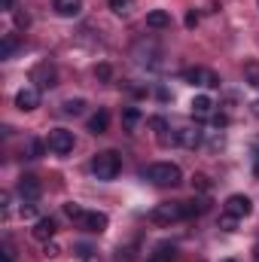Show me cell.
Instances as JSON below:
<instances>
[{
  "label": "cell",
  "instance_id": "cell-1",
  "mask_svg": "<svg viewBox=\"0 0 259 262\" xmlns=\"http://www.w3.org/2000/svg\"><path fill=\"white\" fill-rule=\"evenodd\" d=\"M143 177H146L149 183H156V186H177V183L183 180V171H180L174 162H156V165H149V168L143 171Z\"/></svg>",
  "mask_w": 259,
  "mask_h": 262
},
{
  "label": "cell",
  "instance_id": "cell-2",
  "mask_svg": "<svg viewBox=\"0 0 259 262\" xmlns=\"http://www.w3.org/2000/svg\"><path fill=\"white\" fill-rule=\"evenodd\" d=\"M119 171H122V159H119V152H113V149H104V152H98V156L92 159V174H95L98 180H113Z\"/></svg>",
  "mask_w": 259,
  "mask_h": 262
},
{
  "label": "cell",
  "instance_id": "cell-3",
  "mask_svg": "<svg viewBox=\"0 0 259 262\" xmlns=\"http://www.w3.org/2000/svg\"><path fill=\"white\" fill-rule=\"evenodd\" d=\"M149 220H153V223H159V226H171V223L186 220L183 201H165V204H156V207L149 210Z\"/></svg>",
  "mask_w": 259,
  "mask_h": 262
},
{
  "label": "cell",
  "instance_id": "cell-4",
  "mask_svg": "<svg viewBox=\"0 0 259 262\" xmlns=\"http://www.w3.org/2000/svg\"><path fill=\"white\" fill-rule=\"evenodd\" d=\"M46 146H49V152H55V156H67V152H73V131L52 128L49 131V137H46Z\"/></svg>",
  "mask_w": 259,
  "mask_h": 262
},
{
  "label": "cell",
  "instance_id": "cell-5",
  "mask_svg": "<svg viewBox=\"0 0 259 262\" xmlns=\"http://www.w3.org/2000/svg\"><path fill=\"white\" fill-rule=\"evenodd\" d=\"M183 79L189 85H201V89H217L220 85V76L213 70H207V67H189V70H183Z\"/></svg>",
  "mask_w": 259,
  "mask_h": 262
},
{
  "label": "cell",
  "instance_id": "cell-6",
  "mask_svg": "<svg viewBox=\"0 0 259 262\" xmlns=\"http://www.w3.org/2000/svg\"><path fill=\"white\" fill-rule=\"evenodd\" d=\"M31 82H34L37 89H52V85L58 82V70H55V64L40 61V64L31 70Z\"/></svg>",
  "mask_w": 259,
  "mask_h": 262
},
{
  "label": "cell",
  "instance_id": "cell-7",
  "mask_svg": "<svg viewBox=\"0 0 259 262\" xmlns=\"http://www.w3.org/2000/svg\"><path fill=\"white\" fill-rule=\"evenodd\" d=\"M15 192L21 195V201H37V198L43 195V183H40L34 174H21V177H18Z\"/></svg>",
  "mask_w": 259,
  "mask_h": 262
},
{
  "label": "cell",
  "instance_id": "cell-8",
  "mask_svg": "<svg viewBox=\"0 0 259 262\" xmlns=\"http://www.w3.org/2000/svg\"><path fill=\"white\" fill-rule=\"evenodd\" d=\"M15 107H18L21 113L37 110V107H40V89H37V85H25V89H18V92H15Z\"/></svg>",
  "mask_w": 259,
  "mask_h": 262
},
{
  "label": "cell",
  "instance_id": "cell-9",
  "mask_svg": "<svg viewBox=\"0 0 259 262\" xmlns=\"http://www.w3.org/2000/svg\"><path fill=\"white\" fill-rule=\"evenodd\" d=\"M226 210H229L232 216L244 220V216H250V213H253V201H250L247 195H241V192H235V195L226 198Z\"/></svg>",
  "mask_w": 259,
  "mask_h": 262
},
{
  "label": "cell",
  "instance_id": "cell-10",
  "mask_svg": "<svg viewBox=\"0 0 259 262\" xmlns=\"http://www.w3.org/2000/svg\"><path fill=\"white\" fill-rule=\"evenodd\" d=\"M79 226H82L85 232H92V235H101V232L110 226V220H107V213H101V210H85V216L79 220Z\"/></svg>",
  "mask_w": 259,
  "mask_h": 262
},
{
  "label": "cell",
  "instance_id": "cell-11",
  "mask_svg": "<svg viewBox=\"0 0 259 262\" xmlns=\"http://www.w3.org/2000/svg\"><path fill=\"white\" fill-rule=\"evenodd\" d=\"M55 232H58V223H55L52 216H40V220L34 223V229H31V235H34L37 241H43V244H46V241H52V238H55Z\"/></svg>",
  "mask_w": 259,
  "mask_h": 262
},
{
  "label": "cell",
  "instance_id": "cell-12",
  "mask_svg": "<svg viewBox=\"0 0 259 262\" xmlns=\"http://www.w3.org/2000/svg\"><path fill=\"white\" fill-rule=\"evenodd\" d=\"M134 61L140 67H159V49H156L153 43H149V46L140 43V46L134 49Z\"/></svg>",
  "mask_w": 259,
  "mask_h": 262
},
{
  "label": "cell",
  "instance_id": "cell-13",
  "mask_svg": "<svg viewBox=\"0 0 259 262\" xmlns=\"http://www.w3.org/2000/svg\"><path fill=\"white\" fill-rule=\"evenodd\" d=\"M189 113H192V116H198V119L210 116V113H213V101H210L207 95H195L192 104H189Z\"/></svg>",
  "mask_w": 259,
  "mask_h": 262
},
{
  "label": "cell",
  "instance_id": "cell-14",
  "mask_svg": "<svg viewBox=\"0 0 259 262\" xmlns=\"http://www.w3.org/2000/svg\"><path fill=\"white\" fill-rule=\"evenodd\" d=\"M174 259H177V247L168 244V241H162V244L149 253V259L146 262H174Z\"/></svg>",
  "mask_w": 259,
  "mask_h": 262
},
{
  "label": "cell",
  "instance_id": "cell-15",
  "mask_svg": "<svg viewBox=\"0 0 259 262\" xmlns=\"http://www.w3.org/2000/svg\"><path fill=\"white\" fill-rule=\"evenodd\" d=\"M55 12L61 18H76L82 12V0H55Z\"/></svg>",
  "mask_w": 259,
  "mask_h": 262
},
{
  "label": "cell",
  "instance_id": "cell-16",
  "mask_svg": "<svg viewBox=\"0 0 259 262\" xmlns=\"http://www.w3.org/2000/svg\"><path fill=\"white\" fill-rule=\"evenodd\" d=\"M146 28H156V31L171 28V12H165V9H153V12H146Z\"/></svg>",
  "mask_w": 259,
  "mask_h": 262
},
{
  "label": "cell",
  "instance_id": "cell-17",
  "mask_svg": "<svg viewBox=\"0 0 259 262\" xmlns=\"http://www.w3.org/2000/svg\"><path fill=\"white\" fill-rule=\"evenodd\" d=\"M177 140H180V146L195 149V146H201V131L198 128H180L177 131Z\"/></svg>",
  "mask_w": 259,
  "mask_h": 262
},
{
  "label": "cell",
  "instance_id": "cell-18",
  "mask_svg": "<svg viewBox=\"0 0 259 262\" xmlns=\"http://www.w3.org/2000/svg\"><path fill=\"white\" fill-rule=\"evenodd\" d=\"M107 125H110V113H107V110H98V113L89 119V131H92V134H104Z\"/></svg>",
  "mask_w": 259,
  "mask_h": 262
},
{
  "label": "cell",
  "instance_id": "cell-19",
  "mask_svg": "<svg viewBox=\"0 0 259 262\" xmlns=\"http://www.w3.org/2000/svg\"><path fill=\"white\" fill-rule=\"evenodd\" d=\"M207 207H210V201H207V198H192V201H183L186 216H201V213H207Z\"/></svg>",
  "mask_w": 259,
  "mask_h": 262
},
{
  "label": "cell",
  "instance_id": "cell-20",
  "mask_svg": "<svg viewBox=\"0 0 259 262\" xmlns=\"http://www.w3.org/2000/svg\"><path fill=\"white\" fill-rule=\"evenodd\" d=\"M140 119H143V113H140L137 107H125V110H122V125H125V131H134Z\"/></svg>",
  "mask_w": 259,
  "mask_h": 262
},
{
  "label": "cell",
  "instance_id": "cell-21",
  "mask_svg": "<svg viewBox=\"0 0 259 262\" xmlns=\"http://www.w3.org/2000/svg\"><path fill=\"white\" fill-rule=\"evenodd\" d=\"M18 52V37L15 34H3V46H0V58H12Z\"/></svg>",
  "mask_w": 259,
  "mask_h": 262
},
{
  "label": "cell",
  "instance_id": "cell-22",
  "mask_svg": "<svg viewBox=\"0 0 259 262\" xmlns=\"http://www.w3.org/2000/svg\"><path fill=\"white\" fill-rule=\"evenodd\" d=\"M61 110H64L67 116H79V113L85 110V101H82V98H67L64 104H61Z\"/></svg>",
  "mask_w": 259,
  "mask_h": 262
},
{
  "label": "cell",
  "instance_id": "cell-23",
  "mask_svg": "<svg viewBox=\"0 0 259 262\" xmlns=\"http://www.w3.org/2000/svg\"><path fill=\"white\" fill-rule=\"evenodd\" d=\"M107 3H110V9H113L116 15H122V18L134 12V0H107Z\"/></svg>",
  "mask_w": 259,
  "mask_h": 262
},
{
  "label": "cell",
  "instance_id": "cell-24",
  "mask_svg": "<svg viewBox=\"0 0 259 262\" xmlns=\"http://www.w3.org/2000/svg\"><path fill=\"white\" fill-rule=\"evenodd\" d=\"M217 229H223V232H235V229H238V216H232L229 210H223V216L217 220Z\"/></svg>",
  "mask_w": 259,
  "mask_h": 262
},
{
  "label": "cell",
  "instance_id": "cell-25",
  "mask_svg": "<svg viewBox=\"0 0 259 262\" xmlns=\"http://www.w3.org/2000/svg\"><path fill=\"white\" fill-rule=\"evenodd\" d=\"M244 79H247L253 89H259V64L256 61H247V64H244Z\"/></svg>",
  "mask_w": 259,
  "mask_h": 262
},
{
  "label": "cell",
  "instance_id": "cell-26",
  "mask_svg": "<svg viewBox=\"0 0 259 262\" xmlns=\"http://www.w3.org/2000/svg\"><path fill=\"white\" fill-rule=\"evenodd\" d=\"M64 213L70 216V220H76V223H79V220L85 216V210H82V207H79L76 201H64Z\"/></svg>",
  "mask_w": 259,
  "mask_h": 262
},
{
  "label": "cell",
  "instance_id": "cell-27",
  "mask_svg": "<svg viewBox=\"0 0 259 262\" xmlns=\"http://www.w3.org/2000/svg\"><path fill=\"white\" fill-rule=\"evenodd\" d=\"M146 125L156 131V134H165V131H168V119H165V116H149Z\"/></svg>",
  "mask_w": 259,
  "mask_h": 262
},
{
  "label": "cell",
  "instance_id": "cell-28",
  "mask_svg": "<svg viewBox=\"0 0 259 262\" xmlns=\"http://www.w3.org/2000/svg\"><path fill=\"white\" fill-rule=\"evenodd\" d=\"M0 259L15 262V244H12V241H3V244H0Z\"/></svg>",
  "mask_w": 259,
  "mask_h": 262
},
{
  "label": "cell",
  "instance_id": "cell-29",
  "mask_svg": "<svg viewBox=\"0 0 259 262\" xmlns=\"http://www.w3.org/2000/svg\"><path fill=\"white\" fill-rule=\"evenodd\" d=\"M43 149H49L46 143H40V140H28V159H40L43 156Z\"/></svg>",
  "mask_w": 259,
  "mask_h": 262
},
{
  "label": "cell",
  "instance_id": "cell-30",
  "mask_svg": "<svg viewBox=\"0 0 259 262\" xmlns=\"http://www.w3.org/2000/svg\"><path fill=\"white\" fill-rule=\"evenodd\" d=\"M192 186L198 189V192H210V180H207L204 174H195V177H192Z\"/></svg>",
  "mask_w": 259,
  "mask_h": 262
},
{
  "label": "cell",
  "instance_id": "cell-31",
  "mask_svg": "<svg viewBox=\"0 0 259 262\" xmlns=\"http://www.w3.org/2000/svg\"><path fill=\"white\" fill-rule=\"evenodd\" d=\"M21 216L25 220H34L37 216V201H21Z\"/></svg>",
  "mask_w": 259,
  "mask_h": 262
},
{
  "label": "cell",
  "instance_id": "cell-32",
  "mask_svg": "<svg viewBox=\"0 0 259 262\" xmlns=\"http://www.w3.org/2000/svg\"><path fill=\"white\" fill-rule=\"evenodd\" d=\"M95 76H98L101 82H107V79L113 76V67H110V64H98V67H95Z\"/></svg>",
  "mask_w": 259,
  "mask_h": 262
},
{
  "label": "cell",
  "instance_id": "cell-33",
  "mask_svg": "<svg viewBox=\"0 0 259 262\" xmlns=\"http://www.w3.org/2000/svg\"><path fill=\"white\" fill-rule=\"evenodd\" d=\"M210 125L213 128H226L229 125V116L226 113H210Z\"/></svg>",
  "mask_w": 259,
  "mask_h": 262
},
{
  "label": "cell",
  "instance_id": "cell-34",
  "mask_svg": "<svg viewBox=\"0 0 259 262\" xmlns=\"http://www.w3.org/2000/svg\"><path fill=\"white\" fill-rule=\"evenodd\" d=\"M9 207H12V195H9V192H3V195H0V210H3V216L9 213Z\"/></svg>",
  "mask_w": 259,
  "mask_h": 262
},
{
  "label": "cell",
  "instance_id": "cell-35",
  "mask_svg": "<svg viewBox=\"0 0 259 262\" xmlns=\"http://www.w3.org/2000/svg\"><path fill=\"white\" fill-rule=\"evenodd\" d=\"M15 25H18V28H28V25H31V15H28V12H15Z\"/></svg>",
  "mask_w": 259,
  "mask_h": 262
},
{
  "label": "cell",
  "instance_id": "cell-36",
  "mask_svg": "<svg viewBox=\"0 0 259 262\" xmlns=\"http://www.w3.org/2000/svg\"><path fill=\"white\" fill-rule=\"evenodd\" d=\"M186 28H189V31H192V28H198V12H195V9H189V12H186Z\"/></svg>",
  "mask_w": 259,
  "mask_h": 262
},
{
  "label": "cell",
  "instance_id": "cell-37",
  "mask_svg": "<svg viewBox=\"0 0 259 262\" xmlns=\"http://www.w3.org/2000/svg\"><path fill=\"white\" fill-rule=\"evenodd\" d=\"M58 253H61V247L55 241H46V256H58Z\"/></svg>",
  "mask_w": 259,
  "mask_h": 262
},
{
  "label": "cell",
  "instance_id": "cell-38",
  "mask_svg": "<svg viewBox=\"0 0 259 262\" xmlns=\"http://www.w3.org/2000/svg\"><path fill=\"white\" fill-rule=\"evenodd\" d=\"M76 253H79L82 259H89V256H92V247H85V244H76Z\"/></svg>",
  "mask_w": 259,
  "mask_h": 262
},
{
  "label": "cell",
  "instance_id": "cell-39",
  "mask_svg": "<svg viewBox=\"0 0 259 262\" xmlns=\"http://www.w3.org/2000/svg\"><path fill=\"white\" fill-rule=\"evenodd\" d=\"M253 156H256V162H253V171H256V174H259V146H256V149H253Z\"/></svg>",
  "mask_w": 259,
  "mask_h": 262
},
{
  "label": "cell",
  "instance_id": "cell-40",
  "mask_svg": "<svg viewBox=\"0 0 259 262\" xmlns=\"http://www.w3.org/2000/svg\"><path fill=\"white\" fill-rule=\"evenodd\" d=\"M3 9H6V12H12V0H3Z\"/></svg>",
  "mask_w": 259,
  "mask_h": 262
},
{
  "label": "cell",
  "instance_id": "cell-41",
  "mask_svg": "<svg viewBox=\"0 0 259 262\" xmlns=\"http://www.w3.org/2000/svg\"><path fill=\"white\" fill-rule=\"evenodd\" d=\"M253 116H259V101L253 104Z\"/></svg>",
  "mask_w": 259,
  "mask_h": 262
},
{
  "label": "cell",
  "instance_id": "cell-42",
  "mask_svg": "<svg viewBox=\"0 0 259 262\" xmlns=\"http://www.w3.org/2000/svg\"><path fill=\"white\" fill-rule=\"evenodd\" d=\"M256 262H259V244H256Z\"/></svg>",
  "mask_w": 259,
  "mask_h": 262
},
{
  "label": "cell",
  "instance_id": "cell-43",
  "mask_svg": "<svg viewBox=\"0 0 259 262\" xmlns=\"http://www.w3.org/2000/svg\"><path fill=\"white\" fill-rule=\"evenodd\" d=\"M226 262H235V259H226Z\"/></svg>",
  "mask_w": 259,
  "mask_h": 262
}]
</instances>
